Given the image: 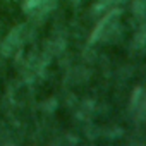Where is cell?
Returning <instances> with one entry per match:
<instances>
[{"instance_id": "6da1fadb", "label": "cell", "mask_w": 146, "mask_h": 146, "mask_svg": "<svg viewBox=\"0 0 146 146\" xmlns=\"http://www.w3.org/2000/svg\"><path fill=\"white\" fill-rule=\"evenodd\" d=\"M46 0H26V4H24V9L26 11H31V9H36L40 7L41 4H45Z\"/></svg>"}]
</instances>
